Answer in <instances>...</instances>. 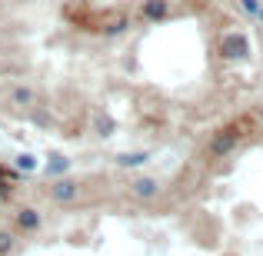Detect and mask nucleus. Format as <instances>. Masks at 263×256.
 <instances>
[{
  "instance_id": "obj_7",
  "label": "nucleus",
  "mask_w": 263,
  "mask_h": 256,
  "mask_svg": "<svg viewBox=\"0 0 263 256\" xmlns=\"http://www.w3.org/2000/svg\"><path fill=\"white\" fill-rule=\"evenodd\" d=\"M50 176H70V156H64V153H50V160H47V167H44Z\"/></svg>"
},
{
  "instance_id": "obj_1",
  "label": "nucleus",
  "mask_w": 263,
  "mask_h": 256,
  "mask_svg": "<svg viewBox=\"0 0 263 256\" xmlns=\"http://www.w3.org/2000/svg\"><path fill=\"white\" fill-rule=\"evenodd\" d=\"M220 53H223V60H247L250 40H247L243 33H227V37L220 40Z\"/></svg>"
},
{
  "instance_id": "obj_14",
  "label": "nucleus",
  "mask_w": 263,
  "mask_h": 256,
  "mask_svg": "<svg viewBox=\"0 0 263 256\" xmlns=\"http://www.w3.org/2000/svg\"><path fill=\"white\" fill-rule=\"evenodd\" d=\"M240 7H243L247 13H253V17H257V10H260V4H257V0H240Z\"/></svg>"
},
{
  "instance_id": "obj_4",
  "label": "nucleus",
  "mask_w": 263,
  "mask_h": 256,
  "mask_svg": "<svg viewBox=\"0 0 263 256\" xmlns=\"http://www.w3.org/2000/svg\"><path fill=\"white\" fill-rule=\"evenodd\" d=\"M237 140H240V130H237V127L220 130V133L210 140V156H227L233 147H237Z\"/></svg>"
},
{
  "instance_id": "obj_12",
  "label": "nucleus",
  "mask_w": 263,
  "mask_h": 256,
  "mask_svg": "<svg viewBox=\"0 0 263 256\" xmlns=\"http://www.w3.org/2000/svg\"><path fill=\"white\" fill-rule=\"evenodd\" d=\"M13 103H20V107H30V103H33V90H30V87H17V90H13Z\"/></svg>"
},
{
  "instance_id": "obj_2",
  "label": "nucleus",
  "mask_w": 263,
  "mask_h": 256,
  "mask_svg": "<svg viewBox=\"0 0 263 256\" xmlns=\"http://www.w3.org/2000/svg\"><path fill=\"white\" fill-rule=\"evenodd\" d=\"M77 180H70V176H57L50 183V200L53 203H60V206H67V203H73L77 200Z\"/></svg>"
},
{
  "instance_id": "obj_8",
  "label": "nucleus",
  "mask_w": 263,
  "mask_h": 256,
  "mask_svg": "<svg viewBox=\"0 0 263 256\" xmlns=\"http://www.w3.org/2000/svg\"><path fill=\"white\" fill-rule=\"evenodd\" d=\"M150 153L147 150H137V153H117V167H140V163H147Z\"/></svg>"
},
{
  "instance_id": "obj_13",
  "label": "nucleus",
  "mask_w": 263,
  "mask_h": 256,
  "mask_svg": "<svg viewBox=\"0 0 263 256\" xmlns=\"http://www.w3.org/2000/svg\"><path fill=\"white\" fill-rule=\"evenodd\" d=\"M97 133H100V136H110V133H114V123H110V120H97Z\"/></svg>"
},
{
  "instance_id": "obj_10",
  "label": "nucleus",
  "mask_w": 263,
  "mask_h": 256,
  "mask_svg": "<svg viewBox=\"0 0 263 256\" xmlns=\"http://www.w3.org/2000/svg\"><path fill=\"white\" fill-rule=\"evenodd\" d=\"M13 246H17V237H13V230H0V256H10Z\"/></svg>"
},
{
  "instance_id": "obj_11",
  "label": "nucleus",
  "mask_w": 263,
  "mask_h": 256,
  "mask_svg": "<svg viewBox=\"0 0 263 256\" xmlns=\"http://www.w3.org/2000/svg\"><path fill=\"white\" fill-rule=\"evenodd\" d=\"M37 167H40V163H37V156H33V153H20L17 156V170L20 173H37Z\"/></svg>"
},
{
  "instance_id": "obj_6",
  "label": "nucleus",
  "mask_w": 263,
  "mask_h": 256,
  "mask_svg": "<svg viewBox=\"0 0 263 256\" xmlns=\"http://www.w3.org/2000/svg\"><path fill=\"white\" fill-rule=\"evenodd\" d=\"M140 13H143V20H167L170 17V4L167 0H143Z\"/></svg>"
},
{
  "instance_id": "obj_3",
  "label": "nucleus",
  "mask_w": 263,
  "mask_h": 256,
  "mask_svg": "<svg viewBox=\"0 0 263 256\" xmlns=\"http://www.w3.org/2000/svg\"><path fill=\"white\" fill-rule=\"evenodd\" d=\"M130 193H134L140 203H150V200H157V193H160V183H157V176L140 173V176L130 180Z\"/></svg>"
},
{
  "instance_id": "obj_5",
  "label": "nucleus",
  "mask_w": 263,
  "mask_h": 256,
  "mask_svg": "<svg viewBox=\"0 0 263 256\" xmlns=\"http://www.w3.org/2000/svg\"><path fill=\"white\" fill-rule=\"evenodd\" d=\"M40 223H44V220H40V213L33 210V206H24V210H17V216H13V226L24 230V233H37Z\"/></svg>"
},
{
  "instance_id": "obj_9",
  "label": "nucleus",
  "mask_w": 263,
  "mask_h": 256,
  "mask_svg": "<svg viewBox=\"0 0 263 256\" xmlns=\"http://www.w3.org/2000/svg\"><path fill=\"white\" fill-rule=\"evenodd\" d=\"M127 24H130V17H123V13H114V17L103 24V33H107V37H117V33L127 30Z\"/></svg>"
}]
</instances>
